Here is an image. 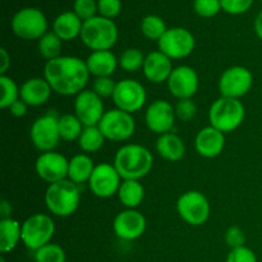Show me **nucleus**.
I'll return each instance as SVG.
<instances>
[{
  "mask_svg": "<svg viewBox=\"0 0 262 262\" xmlns=\"http://www.w3.org/2000/svg\"><path fill=\"white\" fill-rule=\"evenodd\" d=\"M90 72L86 61L77 56L61 55L46 61L43 78L54 92L63 96L78 95L86 87Z\"/></svg>",
  "mask_w": 262,
  "mask_h": 262,
  "instance_id": "obj_1",
  "label": "nucleus"
},
{
  "mask_svg": "<svg viewBox=\"0 0 262 262\" xmlns=\"http://www.w3.org/2000/svg\"><path fill=\"white\" fill-rule=\"evenodd\" d=\"M152 164V154L147 148L141 145L129 143L118 150L113 165L123 181H140L150 173Z\"/></svg>",
  "mask_w": 262,
  "mask_h": 262,
  "instance_id": "obj_2",
  "label": "nucleus"
},
{
  "mask_svg": "<svg viewBox=\"0 0 262 262\" xmlns=\"http://www.w3.org/2000/svg\"><path fill=\"white\" fill-rule=\"evenodd\" d=\"M78 184L69 179L49 184L45 192V204L49 211L55 216L67 217L73 215L79 206Z\"/></svg>",
  "mask_w": 262,
  "mask_h": 262,
  "instance_id": "obj_3",
  "label": "nucleus"
},
{
  "mask_svg": "<svg viewBox=\"0 0 262 262\" xmlns=\"http://www.w3.org/2000/svg\"><path fill=\"white\" fill-rule=\"evenodd\" d=\"M118 35L119 32L114 20L96 15L84 20L79 37L90 50L104 51L110 50L117 43Z\"/></svg>",
  "mask_w": 262,
  "mask_h": 262,
  "instance_id": "obj_4",
  "label": "nucleus"
},
{
  "mask_svg": "<svg viewBox=\"0 0 262 262\" xmlns=\"http://www.w3.org/2000/svg\"><path fill=\"white\" fill-rule=\"evenodd\" d=\"M246 117L245 105L238 99L220 97L212 102L209 110L210 125L223 133H229L237 129Z\"/></svg>",
  "mask_w": 262,
  "mask_h": 262,
  "instance_id": "obj_5",
  "label": "nucleus"
},
{
  "mask_svg": "<svg viewBox=\"0 0 262 262\" xmlns=\"http://www.w3.org/2000/svg\"><path fill=\"white\" fill-rule=\"evenodd\" d=\"M55 224L46 214H33L22 224V242L28 250L37 251L51 243Z\"/></svg>",
  "mask_w": 262,
  "mask_h": 262,
  "instance_id": "obj_6",
  "label": "nucleus"
},
{
  "mask_svg": "<svg viewBox=\"0 0 262 262\" xmlns=\"http://www.w3.org/2000/svg\"><path fill=\"white\" fill-rule=\"evenodd\" d=\"M12 30L23 40H40L48 32V19L37 8H23L13 15Z\"/></svg>",
  "mask_w": 262,
  "mask_h": 262,
  "instance_id": "obj_7",
  "label": "nucleus"
},
{
  "mask_svg": "<svg viewBox=\"0 0 262 262\" xmlns=\"http://www.w3.org/2000/svg\"><path fill=\"white\" fill-rule=\"evenodd\" d=\"M97 127L106 140L123 142L133 136L136 130V122L129 113L120 109H112L105 112Z\"/></svg>",
  "mask_w": 262,
  "mask_h": 262,
  "instance_id": "obj_8",
  "label": "nucleus"
},
{
  "mask_svg": "<svg viewBox=\"0 0 262 262\" xmlns=\"http://www.w3.org/2000/svg\"><path fill=\"white\" fill-rule=\"evenodd\" d=\"M30 137L33 146L42 152L54 151L60 138L59 133V117L55 113H48L38 117L32 123Z\"/></svg>",
  "mask_w": 262,
  "mask_h": 262,
  "instance_id": "obj_9",
  "label": "nucleus"
},
{
  "mask_svg": "<svg viewBox=\"0 0 262 262\" xmlns=\"http://www.w3.org/2000/svg\"><path fill=\"white\" fill-rule=\"evenodd\" d=\"M177 211L187 224L200 227L210 216L209 200L199 191L184 192L177 201Z\"/></svg>",
  "mask_w": 262,
  "mask_h": 262,
  "instance_id": "obj_10",
  "label": "nucleus"
},
{
  "mask_svg": "<svg viewBox=\"0 0 262 262\" xmlns=\"http://www.w3.org/2000/svg\"><path fill=\"white\" fill-rule=\"evenodd\" d=\"M159 51L165 54L171 60L183 59L191 55L196 46L194 36L183 27L168 28L163 37L158 41Z\"/></svg>",
  "mask_w": 262,
  "mask_h": 262,
  "instance_id": "obj_11",
  "label": "nucleus"
},
{
  "mask_svg": "<svg viewBox=\"0 0 262 262\" xmlns=\"http://www.w3.org/2000/svg\"><path fill=\"white\" fill-rule=\"evenodd\" d=\"M147 95L142 84L135 79H122L117 82L113 101L117 105V109L127 112L129 114L138 112L145 105Z\"/></svg>",
  "mask_w": 262,
  "mask_h": 262,
  "instance_id": "obj_12",
  "label": "nucleus"
},
{
  "mask_svg": "<svg viewBox=\"0 0 262 262\" xmlns=\"http://www.w3.org/2000/svg\"><path fill=\"white\" fill-rule=\"evenodd\" d=\"M253 83V76L250 69L242 66L228 68L219 79V91L223 97L238 99L248 94Z\"/></svg>",
  "mask_w": 262,
  "mask_h": 262,
  "instance_id": "obj_13",
  "label": "nucleus"
},
{
  "mask_svg": "<svg viewBox=\"0 0 262 262\" xmlns=\"http://www.w3.org/2000/svg\"><path fill=\"white\" fill-rule=\"evenodd\" d=\"M122 182L123 179L113 164L102 163L95 166L94 173L89 181V187L99 199H109L118 193Z\"/></svg>",
  "mask_w": 262,
  "mask_h": 262,
  "instance_id": "obj_14",
  "label": "nucleus"
},
{
  "mask_svg": "<svg viewBox=\"0 0 262 262\" xmlns=\"http://www.w3.org/2000/svg\"><path fill=\"white\" fill-rule=\"evenodd\" d=\"M74 112L84 127L99 125L105 114L102 99L92 90H83L74 100Z\"/></svg>",
  "mask_w": 262,
  "mask_h": 262,
  "instance_id": "obj_15",
  "label": "nucleus"
},
{
  "mask_svg": "<svg viewBox=\"0 0 262 262\" xmlns=\"http://www.w3.org/2000/svg\"><path fill=\"white\" fill-rule=\"evenodd\" d=\"M68 166L69 160L55 151L42 152L35 164L37 176L49 184L68 178Z\"/></svg>",
  "mask_w": 262,
  "mask_h": 262,
  "instance_id": "obj_16",
  "label": "nucleus"
},
{
  "mask_svg": "<svg viewBox=\"0 0 262 262\" xmlns=\"http://www.w3.org/2000/svg\"><path fill=\"white\" fill-rule=\"evenodd\" d=\"M199 76L192 67H176L168 79V89L178 100L192 99L199 90Z\"/></svg>",
  "mask_w": 262,
  "mask_h": 262,
  "instance_id": "obj_17",
  "label": "nucleus"
},
{
  "mask_svg": "<svg viewBox=\"0 0 262 262\" xmlns=\"http://www.w3.org/2000/svg\"><path fill=\"white\" fill-rule=\"evenodd\" d=\"M115 234L123 241H135L142 237L146 230V219L136 209L119 212L113 222Z\"/></svg>",
  "mask_w": 262,
  "mask_h": 262,
  "instance_id": "obj_18",
  "label": "nucleus"
},
{
  "mask_svg": "<svg viewBox=\"0 0 262 262\" xmlns=\"http://www.w3.org/2000/svg\"><path fill=\"white\" fill-rule=\"evenodd\" d=\"M148 129L158 135H165L171 130L176 120V109L164 100H156L147 107L145 114Z\"/></svg>",
  "mask_w": 262,
  "mask_h": 262,
  "instance_id": "obj_19",
  "label": "nucleus"
},
{
  "mask_svg": "<svg viewBox=\"0 0 262 262\" xmlns=\"http://www.w3.org/2000/svg\"><path fill=\"white\" fill-rule=\"evenodd\" d=\"M225 146V136L216 128L205 127L197 133L194 140V147L197 152L207 159L216 158L223 152Z\"/></svg>",
  "mask_w": 262,
  "mask_h": 262,
  "instance_id": "obj_20",
  "label": "nucleus"
},
{
  "mask_svg": "<svg viewBox=\"0 0 262 262\" xmlns=\"http://www.w3.org/2000/svg\"><path fill=\"white\" fill-rule=\"evenodd\" d=\"M173 69L171 59L161 51H151L150 54L146 55L145 64H143V74L152 83L159 84L163 82H168Z\"/></svg>",
  "mask_w": 262,
  "mask_h": 262,
  "instance_id": "obj_21",
  "label": "nucleus"
},
{
  "mask_svg": "<svg viewBox=\"0 0 262 262\" xmlns=\"http://www.w3.org/2000/svg\"><path fill=\"white\" fill-rule=\"evenodd\" d=\"M51 87L45 78H30L20 86V99L28 106H41L51 96Z\"/></svg>",
  "mask_w": 262,
  "mask_h": 262,
  "instance_id": "obj_22",
  "label": "nucleus"
},
{
  "mask_svg": "<svg viewBox=\"0 0 262 262\" xmlns=\"http://www.w3.org/2000/svg\"><path fill=\"white\" fill-rule=\"evenodd\" d=\"M119 60L110 50L92 51L86 59V66L90 74L99 77H112L117 69Z\"/></svg>",
  "mask_w": 262,
  "mask_h": 262,
  "instance_id": "obj_23",
  "label": "nucleus"
},
{
  "mask_svg": "<svg viewBox=\"0 0 262 262\" xmlns=\"http://www.w3.org/2000/svg\"><path fill=\"white\" fill-rule=\"evenodd\" d=\"M83 20L74 12H63L54 19L53 32L63 41H71L81 36Z\"/></svg>",
  "mask_w": 262,
  "mask_h": 262,
  "instance_id": "obj_24",
  "label": "nucleus"
},
{
  "mask_svg": "<svg viewBox=\"0 0 262 262\" xmlns=\"http://www.w3.org/2000/svg\"><path fill=\"white\" fill-rule=\"evenodd\" d=\"M156 151L159 155L168 161H179L186 154V146L182 138L174 133L161 135L156 141Z\"/></svg>",
  "mask_w": 262,
  "mask_h": 262,
  "instance_id": "obj_25",
  "label": "nucleus"
},
{
  "mask_svg": "<svg viewBox=\"0 0 262 262\" xmlns=\"http://www.w3.org/2000/svg\"><path fill=\"white\" fill-rule=\"evenodd\" d=\"M19 241H22V225L12 217L0 220V252L3 255L12 252Z\"/></svg>",
  "mask_w": 262,
  "mask_h": 262,
  "instance_id": "obj_26",
  "label": "nucleus"
},
{
  "mask_svg": "<svg viewBox=\"0 0 262 262\" xmlns=\"http://www.w3.org/2000/svg\"><path fill=\"white\" fill-rule=\"evenodd\" d=\"M94 161L86 154H78L69 160L68 179L76 184L89 183L94 173Z\"/></svg>",
  "mask_w": 262,
  "mask_h": 262,
  "instance_id": "obj_27",
  "label": "nucleus"
},
{
  "mask_svg": "<svg viewBox=\"0 0 262 262\" xmlns=\"http://www.w3.org/2000/svg\"><path fill=\"white\" fill-rule=\"evenodd\" d=\"M117 194L123 206L127 209H136L142 204L145 199V188L140 183V181L128 179V181L122 182Z\"/></svg>",
  "mask_w": 262,
  "mask_h": 262,
  "instance_id": "obj_28",
  "label": "nucleus"
},
{
  "mask_svg": "<svg viewBox=\"0 0 262 262\" xmlns=\"http://www.w3.org/2000/svg\"><path fill=\"white\" fill-rule=\"evenodd\" d=\"M83 127L81 120L76 114H64L59 117V133L60 138L64 141H78L83 132Z\"/></svg>",
  "mask_w": 262,
  "mask_h": 262,
  "instance_id": "obj_29",
  "label": "nucleus"
},
{
  "mask_svg": "<svg viewBox=\"0 0 262 262\" xmlns=\"http://www.w3.org/2000/svg\"><path fill=\"white\" fill-rule=\"evenodd\" d=\"M106 138L101 133L97 125L94 127H84L81 137L78 138V145L84 152H96L104 145Z\"/></svg>",
  "mask_w": 262,
  "mask_h": 262,
  "instance_id": "obj_30",
  "label": "nucleus"
},
{
  "mask_svg": "<svg viewBox=\"0 0 262 262\" xmlns=\"http://www.w3.org/2000/svg\"><path fill=\"white\" fill-rule=\"evenodd\" d=\"M166 30H168L166 23L164 22L163 18L156 14H148L141 20V32L148 40L159 41L166 32Z\"/></svg>",
  "mask_w": 262,
  "mask_h": 262,
  "instance_id": "obj_31",
  "label": "nucleus"
},
{
  "mask_svg": "<svg viewBox=\"0 0 262 262\" xmlns=\"http://www.w3.org/2000/svg\"><path fill=\"white\" fill-rule=\"evenodd\" d=\"M61 38L56 33L46 32L42 37L38 40V53L46 60H53V59L59 58L61 53Z\"/></svg>",
  "mask_w": 262,
  "mask_h": 262,
  "instance_id": "obj_32",
  "label": "nucleus"
},
{
  "mask_svg": "<svg viewBox=\"0 0 262 262\" xmlns=\"http://www.w3.org/2000/svg\"><path fill=\"white\" fill-rule=\"evenodd\" d=\"M0 86H2L0 106L2 109H9L10 105L20 99V89H18L17 83L5 74H0Z\"/></svg>",
  "mask_w": 262,
  "mask_h": 262,
  "instance_id": "obj_33",
  "label": "nucleus"
},
{
  "mask_svg": "<svg viewBox=\"0 0 262 262\" xmlns=\"http://www.w3.org/2000/svg\"><path fill=\"white\" fill-rule=\"evenodd\" d=\"M146 56L143 55L142 51L140 49L130 48L127 49L124 53H122L119 60V67L125 72H137L141 68H143V64H145Z\"/></svg>",
  "mask_w": 262,
  "mask_h": 262,
  "instance_id": "obj_34",
  "label": "nucleus"
},
{
  "mask_svg": "<svg viewBox=\"0 0 262 262\" xmlns=\"http://www.w3.org/2000/svg\"><path fill=\"white\" fill-rule=\"evenodd\" d=\"M36 262H66V251L55 243H49L40 250L35 251Z\"/></svg>",
  "mask_w": 262,
  "mask_h": 262,
  "instance_id": "obj_35",
  "label": "nucleus"
},
{
  "mask_svg": "<svg viewBox=\"0 0 262 262\" xmlns=\"http://www.w3.org/2000/svg\"><path fill=\"white\" fill-rule=\"evenodd\" d=\"M193 9L197 15L202 18H211L219 14L222 9L220 0H194Z\"/></svg>",
  "mask_w": 262,
  "mask_h": 262,
  "instance_id": "obj_36",
  "label": "nucleus"
},
{
  "mask_svg": "<svg viewBox=\"0 0 262 262\" xmlns=\"http://www.w3.org/2000/svg\"><path fill=\"white\" fill-rule=\"evenodd\" d=\"M73 12L82 20H89L97 15V2L95 0H74Z\"/></svg>",
  "mask_w": 262,
  "mask_h": 262,
  "instance_id": "obj_37",
  "label": "nucleus"
},
{
  "mask_svg": "<svg viewBox=\"0 0 262 262\" xmlns=\"http://www.w3.org/2000/svg\"><path fill=\"white\" fill-rule=\"evenodd\" d=\"M197 114V106L192 99L179 100L176 105V117L182 122H191Z\"/></svg>",
  "mask_w": 262,
  "mask_h": 262,
  "instance_id": "obj_38",
  "label": "nucleus"
},
{
  "mask_svg": "<svg viewBox=\"0 0 262 262\" xmlns=\"http://www.w3.org/2000/svg\"><path fill=\"white\" fill-rule=\"evenodd\" d=\"M97 12L101 17L114 19L122 12L120 0H97Z\"/></svg>",
  "mask_w": 262,
  "mask_h": 262,
  "instance_id": "obj_39",
  "label": "nucleus"
},
{
  "mask_svg": "<svg viewBox=\"0 0 262 262\" xmlns=\"http://www.w3.org/2000/svg\"><path fill=\"white\" fill-rule=\"evenodd\" d=\"M115 87H117V83L112 77H99V78L95 79L92 91L99 95L101 99H106V97H113Z\"/></svg>",
  "mask_w": 262,
  "mask_h": 262,
  "instance_id": "obj_40",
  "label": "nucleus"
},
{
  "mask_svg": "<svg viewBox=\"0 0 262 262\" xmlns=\"http://www.w3.org/2000/svg\"><path fill=\"white\" fill-rule=\"evenodd\" d=\"M222 9L228 14H243L252 7L255 0H220Z\"/></svg>",
  "mask_w": 262,
  "mask_h": 262,
  "instance_id": "obj_41",
  "label": "nucleus"
},
{
  "mask_svg": "<svg viewBox=\"0 0 262 262\" xmlns=\"http://www.w3.org/2000/svg\"><path fill=\"white\" fill-rule=\"evenodd\" d=\"M224 239L225 242H227V245L229 246L232 250H234V248H239L245 246L246 235L245 232H243L239 227H230L228 228V230L225 232Z\"/></svg>",
  "mask_w": 262,
  "mask_h": 262,
  "instance_id": "obj_42",
  "label": "nucleus"
},
{
  "mask_svg": "<svg viewBox=\"0 0 262 262\" xmlns=\"http://www.w3.org/2000/svg\"><path fill=\"white\" fill-rule=\"evenodd\" d=\"M225 262H257V257L251 248L243 246L230 251Z\"/></svg>",
  "mask_w": 262,
  "mask_h": 262,
  "instance_id": "obj_43",
  "label": "nucleus"
},
{
  "mask_svg": "<svg viewBox=\"0 0 262 262\" xmlns=\"http://www.w3.org/2000/svg\"><path fill=\"white\" fill-rule=\"evenodd\" d=\"M27 109H28V105L26 104L22 99H19V100H17L14 104L10 105L9 112H10V114L14 115V117L20 118V117H25V115L27 114Z\"/></svg>",
  "mask_w": 262,
  "mask_h": 262,
  "instance_id": "obj_44",
  "label": "nucleus"
},
{
  "mask_svg": "<svg viewBox=\"0 0 262 262\" xmlns=\"http://www.w3.org/2000/svg\"><path fill=\"white\" fill-rule=\"evenodd\" d=\"M0 55H2V67H0V73L5 74V72L8 71V68H9L10 66V56L4 48L0 49Z\"/></svg>",
  "mask_w": 262,
  "mask_h": 262,
  "instance_id": "obj_45",
  "label": "nucleus"
},
{
  "mask_svg": "<svg viewBox=\"0 0 262 262\" xmlns=\"http://www.w3.org/2000/svg\"><path fill=\"white\" fill-rule=\"evenodd\" d=\"M0 215H2V219H9L12 217V206L8 201L3 200L2 204H0Z\"/></svg>",
  "mask_w": 262,
  "mask_h": 262,
  "instance_id": "obj_46",
  "label": "nucleus"
},
{
  "mask_svg": "<svg viewBox=\"0 0 262 262\" xmlns=\"http://www.w3.org/2000/svg\"><path fill=\"white\" fill-rule=\"evenodd\" d=\"M253 28H255V32L257 35V37L262 41V10L256 15L255 23H253Z\"/></svg>",
  "mask_w": 262,
  "mask_h": 262,
  "instance_id": "obj_47",
  "label": "nucleus"
},
{
  "mask_svg": "<svg viewBox=\"0 0 262 262\" xmlns=\"http://www.w3.org/2000/svg\"><path fill=\"white\" fill-rule=\"evenodd\" d=\"M0 262H5V258H4V256H2V257H0Z\"/></svg>",
  "mask_w": 262,
  "mask_h": 262,
  "instance_id": "obj_48",
  "label": "nucleus"
},
{
  "mask_svg": "<svg viewBox=\"0 0 262 262\" xmlns=\"http://www.w3.org/2000/svg\"><path fill=\"white\" fill-rule=\"evenodd\" d=\"M260 2H261V3H262V0H260Z\"/></svg>",
  "mask_w": 262,
  "mask_h": 262,
  "instance_id": "obj_49",
  "label": "nucleus"
}]
</instances>
